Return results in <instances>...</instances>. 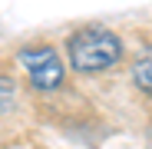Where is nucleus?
Masks as SVG:
<instances>
[{
	"instance_id": "nucleus-1",
	"label": "nucleus",
	"mask_w": 152,
	"mask_h": 149,
	"mask_svg": "<svg viewBox=\"0 0 152 149\" xmlns=\"http://www.w3.org/2000/svg\"><path fill=\"white\" fill-rule=\"evenodd\" d=\"M66 53H69V63L76 73H99V70H109L119 63L122 43L106 27H86L69 37Z\"/></svg>"
},
{
	"instance_id": "nucleus-2",
	"label": "nucleus",
	"mask_w": 152,
	"mask_h": 149,
	"mask_svg": "<svg viewBox=\"0 0 152 149\" xmlns=\"http://www.w3.org/2000/svg\"><path fill=\"white\" fill-rule=\"evenodd\" d=\"M20 63L27 66L30 83L37 90H56L63 83V63L50 46H27L20 50Z\"/></svg>"
},
{
	"instance_id": "nucleus-3",
	"label": "nucleus",
	"mask_w": 152,
	"mask_h": 149,
	"mask_svg": "<svg viewBox=\"0 0 152 149\" xmlns=\"http://www.w3.org/2000/svg\"><path fill=\"white\" fill-rule=\"evenodd\" d=\"M132 83L145 93H152V53H142L132 63Z\"/></svg>"
}]
</instances>
